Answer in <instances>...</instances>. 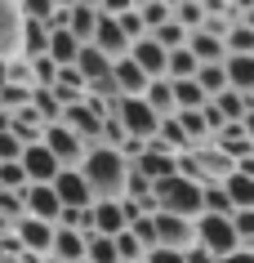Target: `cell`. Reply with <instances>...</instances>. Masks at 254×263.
Returning <instances> with one entry per match:
<instances>
[{
    "label": "cell",
    "instance_id": "6da1fadb",
    "mask_svg": "<svg viewBox=\"0 0 254 263\" xmlns=\"http://www.w3.org/2000/svg\"><path fill=\"white\" fill-rule=\"evenodd\" d=\"M81 179L89 183V192H94V201H121L125 196V179H129V161L116 147H107V143H99V147H89L85 152L81 165Z\"/></svg>",
    "mask_w": 254,
    "mask_h": 263
},
{
    "label": "cell",
    "instance_id": "7a4b0ae2",
    "mask_svg": "<svg viewBox=\"0 0 254 263\" xmlns=\"http://www.w3.org/2000/svg\"><path fill=\"white\" fill-rule=\"evenodd\" d=\"M152 201H156L161 214H179V219H192V223L205 214V205H201V183L183 179V174L161 179V183L152 187Z\"/></svg>",
    "mask_w": 254,
    "mask_h": 263
},
{
    "label": "cell",
    "instance_id": "3957f363",
    "mask_svg": "<svg viewBox=\"0 0 254 263\" xmlns=\"http://www.w3.org/2000/svg\"><path fill=\"white\" fill-rule=\"evenodd\" d=\"M197 250L214 254L219 263H223L227 254H237L241 241H237V228H232V219H223V214H201V219H197Z\"/></svg>",
    "mask_w": 254,
    "mask_h": 263
},
{
    "label": "cell",
    "instance_id": "277c9868",
    "mask_svg": "<svg viewBox=\"0 0 254 263\" xmlns=\"http://www.w3.org/2000/svg\"><path fill=\"white\" fill-rule=\"evenodd\" d=\"M112 121H121V129H125L129 139H143V143H152L156 139V125H161V116H156L143 98H116V111H112Z\"/></svg>",
    "mask_w": 254,
    "mask_h": 263
},
{
    "label": "cell",
    "instance_id": "5b68a950",
    "mask_svg": "<svg viewBox=\"0 0 254 263\" xmlns=\"http://www.w3.org/2000/svg\"><path fill=\"white\" fill-rule=\"evenodd\" d=\"M156 223V246H165V250H197V223L192 219H179V214H161L156 210L152 214Z\"/></svg>",
    "mask_w": 254,
    "mask_h": 263
},
{
    "label": "cell",
    "instance_id": "8992f818",
    "mask_svg": "<svg viewBox=\"0 0 254 263\" xmlns=\"http://www.w3.org/2000/svg\"><path fill=\"white\" fill-rule=\"evenodd\" d=\"M41 143L58 156V165H63V170H76V165L85 161V152H89V147H85V143L76 139L63 121H58V125H45V139H41Z\"/></svg>",
    "mask_w": 254,
    "mask_h": 263
},
{
    "label": "cell",
    "instance_id": "52a82bcc",
    "mask_svg": "<svg viewBox=\"0 0 254 263\" xmlns=\"http://www.w3.org/2000/svg\"><path fill=\"white\" fill-rule=\"evenodd\" d=\"M14 236H18V246H23V254H31V259L45 263L54 254V223L23 219V223H14Z\"/></svg>",
    "mask_w": 254,
    "mask_h": 263
},
{
    "label": "cell",
    "instance_id": "ba28073f",
    "mask_svg": "<svg viewBox=\"0 0 254 263\" xmlns=\"http://www.w3.org/2000/svg\"><path fill=\"white\" fill-rule=\"evenodd\" d=\"M134 170H139L143 179H147V183L156 187L161 179H174V174H179V156H174L169 147H161V143L152 139L147 147H143V156L134 161Z\"/></svg>",
    "mask_w": 254,
    "mask_h": 263
},
{
    "label": "cell",
    "instance_id": "9c48e42d",
    "mask_svg": "<svg viewBox=\"0 0 254 263\" xmlns=\"http://www.w3.org/2000/svg\"><path fill=\"white\" fill-rule=\"evenodd\" d=\"M18 165H23V174H27V187L31 183H54L58 174H63V165H58V156L45 147V143H31V147H23V156H18Z\"/></svg>",
    "mask_w": 254,
    "mask_h": 263
},
{
    "label": "cell",
    "instance_id": "30bf717a",
    "mask_svg": "<svg viewBox=\"0 0 254 263\" xmlns=\"http://www.w3.org/2000/svg\"><path fill=\"white\" fill-rule=\"evenodd\" d=\"M0 58H23V14L18 0H0Z\"/></svg>",
    "mask_w": 254,
    "mask_h": 263
},
{
    "label": "cell",
    "instance_id": "8fae6325",
    "mask_svg": "<svg viewBox=\"0 0 254 263\" xmlns=\"http://www.w3.org/2000/svg\"><path fill=\"white\" fill-rule=\"evenodd\" d=\"M23 205H27V219H41V223H54V228H58L63 201H58L54 183H31L27 192H23Z\"/></svg>",
    "mask_w": 254,
    "mask_h": 263
},
{
    "label": "cell",
    "instance_id": "7c38bea8",
    "mask_svg": "<svg viewBox=\"0 0 254 263\" xmlns=\"http://www.w3.org/2000/svg\"><path fill=\"white\" fill-rule=\"evenodd\" d=\"M89 45H94L103 58H112V63L129 58V36L121 31V23H116V18H107V14L99 18V31H94V41H89Z\"/></svg>",
    "mask_w": 254,
    "mask_h": 263
},
{
    "label": "cell",
    "instance_id": "4fadbf2b",
    "mask_svg": "<svg viewBox=\"0 0 254 263\" xmlns=\"http://www.w3.org/2000/svg\"><path fill=\"white\" fill-rule=\"evenodd\" d=\"M129 58L143 67V76L147 81H165V67H169V49H161V45L152 41V36H143V41L129 45Z\"/></svg>",
    "mask_w": 254,
    "mask_h": 263
},
{
    "label": "cell",
    "instance_id": "5bb4252c",
    "mask_svg": "<svg viewBox=\"0 0 254 263\" xmlns=\"http://www.w3.org/2000/svg\"><path fill=\"white\" fill-rule=\"evenodd\" d=\"M54 192L63 201V210H89L94 205V192H89V183L81 179V170H63L54 179Z\"/></svg>",
    "mask_w": 254,
    "mask_h": 263
},
{
    "label": "cell",
    "instance_id": "9a60e30c",
    "mask_svg": "<svg viewBox=\"0 0 254 263\" xmlns=\"http://www.w3.org/2000/svg\"><path fill=\"white\" fill-rule=\"evenodd\" d=\"M192 156H197L201 179H205V183H227V174L237 170V161H232L227 152H219L214 143H205V147H192Z\"/></svg>",
    "mask_w": 254,
    "mask_h": 263
},
{
    "label": "cell",
    "instance_id": "2e32d148",
    "mask_svg": "<svg viewBox=\"0 0 254 263\" xmlns=\"http://www.w3.org/2000/svg\"><path fill=\"white\" fill-rule=\"evenodd\" d=\"M112 81L116 89H121V98H143V89H147V76H143V67L134 63V58H121V63H112Z\"/></svg>",
    "mask_w": 254,
    "mask_h": 263
},
{
    "label": "cell",
    "instance_id": "e0dca14e",
    "mask_svg": "<svg viewBox=\"0 0 254 263\" xmlns=\"http://www.w3.org/2000/svg\"><path fill=\"white\" fill-rule=\"evenodd\" d=\"M85 246H89V236L67 232V228H54V254H49V259H58V263H85Z\"/></svg>",
    "mask_w": 254,
    "mask_h": 263
},
{
    "label": "cell",
    "instance_id": "ac0fdd59",
    "mask_svg": "<svg viewBox=\"0 0 254 263\" xmlns=\"http://www.w3.org/2000/svg\"><path fill=\"white\" fill-rule=\"evenodd\" d=\"M99 18L103 14L94 9V5H71V9H67V31L81 45H89V41H94V31H99Z\"/></svg>",
    "mask_w": 254,
    "mask_h": 263
},
{
    "label": "cell",
    "instance_id": "d6986e66",
    "mask_svg": "<svg viewBox=\"0 0 254 263\" xmlns=\"http://www.w3.org/2000/svg\"><path fill=\"white\" fill-rule=\"evenodd\" d=\"M187 49L197 54V63H223L227 58V45H223V36H214V31H192L187 36Z\"/></svg>",
    "mask_w": 254,
    "mask_h": 263
},
{
    "label": "cell",
    "instance_id": "ffe728a7",
    "mask_svg": "<svg viewBox=\"0 0 254 263\" xmlns=\"http://www.w3.org/2000/svg\"><path fill=\"white\" fill-rule=\"evenodd\" d=\"M210 103L219 107V116H223L227 125H241V121L254 111V98H250V94H237V89H223V94L210 98Z\"/></svg>",
    "mask_w": 254,
    "mask_h": 263
},
{
    "label": "cell",
    "instance_id": "44dd1931",
    "mask_svg": "<svg viewBox=\"0 0 254 263\" xmlns=\"http://www.w3.org/2000/svg\"><path fill=\"white\" fill-rule=\"evenodd\" d=\"M71 67L85 76V85H94V81H103V76H112V58H103L94 45H81V54H76Z\"/></svg>",
    "mask_w": 254,
    "mask_h": 263
},
{
    "label": "cell",
    "instance_id": "7402d4cb",
    "mask_svg": "<svg viewBox=\"0 0 254 263\" xmlns=\"http://www.w3.org/2000/svg\"><path fill=\"white\" fill-rule=\"evenodd\" d=\"M76 54H81V41H76L67 27H54V31H49V54H45V58H54L58 67H71Z\"/></svg>",
    "mask_w": 254,
    "mask_h": 263
},
{
    "label": "cell",
    "instance_id": "603a6c76",
    "mask_svg": "<svg viewBox=\"0 0 254 263\" xmlns=\"http://www.w3.org/2000/svg\"><path fill=\"white\" fill-rule=\"evenodd\" d=\"M223 67H227V89L254 98V54L250 58H223Z\"/></svg>",
    "mask_w": 254,
    "mask_h": 263
},
{
    "label": "cell",
    "instance_id": "cb8c5ba5",
    "mask_svg": "<svg viewBox=\"0 0 254 263\" xmlns=\"http://www.w3.org/2000/svg\"><path fill=\"white\" fill-rule=\"evenodd\" d=\"M45 54H49V23L23 18V58H45Z\"/></svg>",
    "mask_w": 254,
    "mask_h": 263
},
{
    "label": "cell",
    "instance_id": "d4e9b609",
    "mask_svg": "<svg viewBox=\"0 0 254 263\" xmlns=\"http://www.w3.org/2000/svg\"><path fill=\"white\" fill-rule=\"evenodd\" d=\"M169 85H174V111H201L210 103V94L197 81H169Z\"/></svg>",
    "mask_w": 254,
    "mask_h": 263
},
{
    "label": "cell",
    "instance_id": "484cf974",
    "mask_svg": "<svg viewBox=\"0 0 254 263\" xmlns=\"http://www.w3.org/2000/svg\"><path fill=\"white\" fill-rule=\"evenodd\" d=\"M223 192H227V201H232L237 210H254V179H250V174L232 170L227 183H223Z\"/></svg>",
    "mask_w": 254,
    "mask_h": 263
},
{
    "label": "cell",
    "instance_id": "4316f807",
    "mask_svg": "<svg viewBox=\"0 0 254 263\" xmlns=\"http://www.w3.org/2000/svg\"><path fill=\"white\" fill-rule=\"evenodd\" d=\"M174 121H179V129L187 134V143H192V147L214 143V134H210V125H205V116H201V111H174Z\"/></svg>",
    "mask_w": 254,
    "mask_h": 263
},
{
    "label": "cell",
    "instance_id": "83f0119b",
    "mask_svg": "<svg viewBox=\"0 0 254 263\" xmlns=\"http://www.w3.org/2000/svg\"><path fill=\"white\" fill-rule=\"evenodd\" d=\"M143 103H147L161 121H165V116H174V85H169V81H152L147 89H143Z\"/></svg>",
    "mask_w": 254,
    "mask_h": 263
},
{
    "label": "cell",
    "instance_id": "f1b7e54d",
    "mask_svg": "<svg viewBox=\"0 0 254 263\" xmlns=\"http://www.w3.org/2000/svg\"><path fill=\"white\" fill-rule=\"evenodd\" d=\"M197 71H201V63H197V54L192 49H174L169 54V67H165V81H197Z\"/></svg>",
    "mask_w": 254,
    "mask_h": 263
},
{
    "label": "cell",
    "instance_id": "f546056e",
    "mask_svg": "<svg viewBox=\"0 0 254 263\" xmlns=\"http://www.w3.org/2000/svg\"><path fill=\"white\" fill-rule=\"evenodd\" d=\"M201 205H205V214H223V219L237 214V205H232L227 192H223V183H205V187H201Z\"/></svg>",
    "mask_w": 254,
    "mask_h": 263
},
{
    "label": "cell",
    "instance_id": "4dcf8cb0",
    "mask_svg": "<svg viewBox=\"0 0 254 263\" xmlns=\"http://www.w3.org/2000/svg\"><path fill=\"white\" fill-rule=\"evenodd\" d=\"M197 85H201V89H205L210 98H219V94L227 89V67H223V63H201Z\"/></svg>",
    "mask_w": 254,
    "mask_h": 263
},
{
    "label": "cell",
    "instance_id": "1f68e13d",
    "mask_svg": "<svg viewBox=\"0 0 254 263\" xmlns=\"http://www.w3.org/2000/svg\"><path fill=\"white\" fill-rule=\"evenodd\" d=\"M174 23L192 36V31H201L205 27V5H197V0H179L174 5Z\"/></svg>",
    "mask_w": 254,
    "mask_h": 263
},
{
    "label": "cell",
    "instance_id": "d6a6232c",
    "mask_svg": "<svg viewBox=\"0 0 254 263\" xmlns=\"http://www.w3.org/2000/svg\"><path fill=\"white\" fill-rule=\"evenodd\" d=\"M85 259H89V263H121V254H116V236H99V232H89Z\"/></svg>",
    "mask_w": 254,
    "mask_h": 263
},
{
    "label": "cell",
    "instance_id": "836d02e7",
    "mask_svg": "<svg viewBox=\"0 0 254 263\" xmlns=\"http://www.w3.org/2000/svg\"><path fill=\"white\" fill-rule=\"evenodd\" d=\"M31 107H36V116H41V125H58L63 121V103L54 98V89H36V94H31Z\"/></svg>",
    "mask_w": 254,
    "mask_h": 263
},
{
    "label": "cell",
    "instance_id": "e575fe53",
    "mask_svg": "<svg viewBox=\"0 0 254 263\" xmlns=\"http://www.w3.org/2000/svg\"><path fill=\"white\" fill-rule=\"evenodd\" d=\"M31 85H5L0 89V111H9V116H18L23 107H31Z\"/></svg>",
    "mask_w": 254,
    "mask_h": 263
},
{
    "label": "cell",
    "instance_id": "d590c367",
    "mask_svg": "<svg viewBox=\"0 0 254 263\" xmlns=\"http://www.w3.org/2000/svg\"><path fill=\"white\" fill-rule=\"evenodd\" d=\"M139 18H143V31L152 36V31H161L169 18H174V9H169V5H161V0H147V5L139 9Z\"/></svg>",
    "mask_w": 254,
    "mask_h": 263
},
{
    "label": "cell",
    "instance_id": "8d00e7d4",
    "mask_svg": "<svg viewBox=\"0 0 254 263\" xmlns=\"http://www.w3.org/2000/svg\"><path fill=\"white\" fill-rule=\"evenodd\" d=\"M116 254H121V263H143V259H147V246L125 228V232L116 236Z\"/></svg>",
    "mask_w": 254,
    "mask_h": 263
},
{
    "label": "cell",
    "instance_id": "74e56055",
    "mask_svg": "<svg viewBox=\"0 0 254 263\" xmlns=\"http://www.w3.org/2000/svg\"><path fill=\"white\" fill-rule=\"evenodd\" d=\"M31 63V85L36 89H54V81H58V63L54 58H27Z\"/></svg>",
    "mask_w": 254,
    "mask_h": 263
},
{
    "label": "cell",
    "instance_id": "f35d334b",
    "mask_svg": "<svg viewBox=\"0 0 254 263\" xmlns=\"http://www.w3.org/2000/svg\"><path fill=\"white\" fill-rule=\"evenodd\" d=\"M0 219L9 223V228L27 219V205H23V192H0Z\"/></svg>",
    "mask_w": 254,
    "mask_h": 263
},
{
    "label": "cell",
    "instance_id": "ab89813d",
    "mask_svg": "<svg viewBox=\"0 0 254 263\" xmlns=\"http://www.w3.org/2000/svg\"><path fill=\"white\" fill-rule=\"evenodd\" d=\"M152 41L161 45V49H169V54H174V49H183V45H187V31L179 27L174 18H169V23H165V27H161V31H152Z\"/></svg>",
    "mask_w": 254,
    "mask_h": 263
},
{
    "label": "cell",
    "instance_id": "60d3db41",
    "mask_svg": "<svg viewBox=\"0 0 254 263\" xmlns=\"http://www.w3.org/2000/svg\"><path fill=\"white\" fill-rule=\"evenodd\" d=\"M54 0H18V14L27 18V23H49L54 18Z\"/></svg>",
    "mask_w": 254,
    "mask_h": 263
},
{
    "label": "cell",
    "instance_id": "b9f144b4",
    "mask_svg": "<svg viewBox=\"0 0 254 263\" xmlns=\"http://www.w3.org/2000/svg\"><path fill=\"white\" fill-rule=\"evenodd\" d=\"M0 192H27V174H23V165H18V161L0 165Z\"/></svg>",
    "mask_w": 254,
    "mask_h": 263
},
{
    "label": "cell",
    "instance_id": "7bdbcfd3",
    "mask_svg": "<svg viewBox=\"0 0 254 263\" xmlns=\"http://www.w3.org/2000/svg\"><path fill=\"white\" fill-rule=\"evenodd\" d=\"M232 228H237L241 250H254V210H237L232 214Z\"/></svg>",
    "mask_w": 254,
    "mask_h": 263
},
{
    "label": "cell",
    "instance_id": "ee69618b",
    "mask_svg": "<svg viewBox=\"0 0 254 263\" xmlns=\"http://www.w3.org/2000/svg\"><path fill=\"white\" fill-rule=\"evenodd\" d=\"M23 156V139H18L14 129H0V165H9Z\"/></svg>",
    "mask_w": 254,
    "mask_h": 263
},
{
    "label": "cell",
    "instance_id": "f6af8a7d",
    "mask_svg": "<svg viewBox=\"0 0 254 263\" xmlns=\"http://www.w3.org/2000/svg\"><path fill=\"white\" fill-rule=\"evenodd\" d=\"M116 23H121V31H125V36H129V45H134V41H143V36H147V31H143V18H139V9H129V14H121V18H116Z\"/></svg>",
    "mask_w": 254,
    "mask_h": 263
},
{
    "label": "cell",
    "instance_id": "bcb514c9",
    "mask_svg": "<svg viewBox=\"0 0 254 263\" xmlns=\"http://www.w3.org/2000/svg\"><path fill=\"white\" fill-rule=\"evenodd\" d=\"M143 263H187V254H183V250H165V246H156Z\"/></svg>",
    "mask_w": 254,
    "mask_h": 263
},
{
    "label": "cell",
    "instance_id": "7dc6e473",
    "mask_svg": "<svg viewBox=\"0 0 254 263\" xmlns=\"http://www.w3.org/2000/svg\"><path fill=\"white\" fill-rule=\"evenodd\" d=\"M134 9V0H103L99 5V14H107V18H121V14H129Z\"/></svg>",
    "mask_w": 254,
    "mask_h": 263
},
{
    "label": "cell",
    "instance_id": "c3c4849f",
    "mask_svg": "<svg viewBox=\"0 0 254 263\" xmlns=\"http://www.w3.org/2000/svg\"><path fill=\"white\" fill-rule=\"evenodd\" d=\"M187 263H219L214 254H205V250H187Z\"/></svg>",
    "mask_w": 254,
    "mask_h": 263
},
{
    "label": "cell",
    "instance_id": "681fc988",
    "mask_svg": "<svg viewBox=\"0 0 254 263\" xmlns=\"http://www.w3.org/2000/svg\"><path fill=\"white\" fill-rule=\"evenodd\" d=\"M223 263H254V250H237V254H227Z\"/></svg>",
    "mask_w": 254,
    "mask_h": 263
},
{
    "label": "cell",
    "instance_id": "f907efd6",
    "mask_svg": "<svg viewBox=\"0 0 254 263\" xmlns=\"http://www.w3.org/2000/svg\"><path fill=\"white\" fill-rule=\"evenodd\" d=\"M241 129H245V139L254 143V111H250V116H245V121H241Z\"/></svg>",
    "mask_w": 254,
    "mask_h": 263
},
{
    "label": "cell",
    "instance_id": "816d5d0a",
    "mask_svg": "<svg viewBox=\"0 0 254 263\" xmlns=\"http://www.w3.org/2000/svg\"><path fill=\"white\" fill-rule=\"evenodd\" d=\"M5 67H9V63H5V58H0V89H5V81H9V76H5Z\"/></svg>",
    "mask_w": 254,
    "mask_h": 263
},
{
    "label": "cell",
    "instance_id": "f5cc1de1",
    "mask_svg": "<svg viewBox=\"0 0 254 263\" xmlns=\"http://www.w3.org/2000/svg\"><path fill=\"white\" fill-rule=\"evenodd\" d=\"M76 5H94V9H99V5H103V0H76Z\"/></svg>",
    "mask_w": 254,
    "mask_h": 263
},
{
    "label": "cell",
    "instance_id": "db71d44e",
    "mask_svg": "<svg viewBox=\"0 0 254 263\" xmlns=\"http://www.w3.org/2000/svg\"><path fill=\"white\" fill-rule=\"evenodd\" d=\"M161 5H169V9H174V5H179V0H161Z\"/></svg>",
    "mask_w": 254,
    "mask_h": 263
},
{
    "label": "cell",
    "instance_id": "11a10c76",
    "mask_svg": "<svg viewBox=\"0 0 254 263\" xmlns=\"http://www.w3.org/2000/svg\"><path fill=\"white\" fill-rule=\"evenodd\" d=\"M143 5H147V0H134V9H143Z\"/></svg>",
    "mask_w": 254,
    "mask_h": 263
},
{
    "label": "cell",
    "instance_id": "9f6ffc18",
    "mask_svg": "<svg viewBox=\"0 0 254 263\" xmlns=\"http://www.w3.org/2000/svg\"><path fill=\"white\" fill-rule=\"evenodd\" d=\"M45 263H58V259H45Z\"/></svg>",
    "mask_w": 254,
    "mask_h": 263
},
{
    "label": "cell",
    "instance_id": "6f0895ef",
    "mask_svg": "<svg viewBox=\"0 0 254 263\" xmlns=\"http://www.w3.org/2000/svg\"><path fill=\"white\" fill-rule=\"evenodd\" d=\"M85 263H89V259H85Z\"/></svg>",
    "mask_w": 254,
    "mask_h": 263
}]
</instances>
